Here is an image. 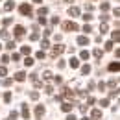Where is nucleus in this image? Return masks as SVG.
<instances>
[{
    "instance_id": "58836bf2",
    "label": "nucleus",
    "mask_w": 120,
    "mask_h": 120,
    "mask_svg": "<svg viewBox=\"0 0 120 120\" xmlns=\"http://www.w3.org/2000/svg\"><path fill=\"white\" fill-rule=\"evenodd\" d=\"M9 59H13V61H19V59H20V56H19V54H13V56H11Z\"/></svg>"
},
{
    "instance_id": "2eb2a0df",
    "label": "nucleus",
    "mask_w": 120,
    "mask_h": 120,
    "mask_svg": "<svg viewBox=\"0 0 120 120\" xmlns=\"http://www.w3.org/2000/svg\"><path fill=\"white\" fill-rule=\"evenodd\" d=\"M13 8H15V4H13L11 0H8V2H6V6H4V9H6V11H11Z\"/></svg>"
},
{
    "instance_id": "aec40b11",
    "label": "nucleus",
    "mask_w": 120,
    "mask_h": 120,
    "mask_svg": "<svg viewBox=\"0 0 120 120\" xmlns=\"http://www.w3.org/2000/svg\"><path fill=\"white\" fill-rule=\"evenodd\" d=\"M111 37H113V41H116V43H118V39H120V33H118V30H116V31H113V33H111Z\"/></svg>"
},
{
    "instance_id": "49530a36",
    "label": "nucleus",
    "mask_w": 120,
    "mask_h": 120,
    "mask_svg": "<svg viewBox=\"0 0 120 120\" xmlns=\"http://www.w3.org/2000/svg\"><path fill=\"white\" fill-rule=\"evenodd\" d=\"M98 89H100V90L105 89V83H104V81H100V83H98Z\"/></svg>"
},
{
    "instance_id": "4c0bfd02",
    "label": "nucleus",
    "mask_w": 120,
    "mask_h": 120,
    "mask_svg": "<svg viewBox=\"0 0 120 120\" xmlns=\"http://www.w3.org/2000/svg\"><path fill=\"white\" fill-rule=\"evenodd\" d=\"M9 61H11V59H9V56H2V63H4V65L9 63Z\"/></svg>"
},
{
    "instance_id": "a19ab883",
    "label": "nucleus",
    "mask_w": 120,
    "mask_h": 120,
    "mask_svg": "<svg viewBox=\"0 0 120 120\" xmlns=\"http://www.w3.org/2000/svg\"><path fill=\"white\" fill-rule=\"evenodd\" d=\"M109 87H111V89H115V87H116V81H115V79H111V81H109Z\"/></svg>"
},
{
    "instance_id": "4468645a",
    "label": "nucleus",
    "mask_w": 120,
    "mask_h": 120,
    "mask_svg": "<svg viewBox=\"0 0 120 120\" xmlns=\"http://www.w3.org/2000/svg\"><path fill=\"white\" fill-rule=\"evenodd\" d=\"M63 96H67V98H72L74 96V92L70 89H67V87H63Z\"/></svg>"
},
{
    "instance_id": "603ef678",
    "label": "nucleus",
    "mask_w": 120,
    "mask_h": 120,
    "mask_svg": "<svg viewBox=\"0 0 120 120\" xmlns=\"http://www.w3.org/2000/svg\"><path fill=\"white\" fill-rule=\"evenodd\" d=\"M87 102H89L87 105H92V104H94V98H92V96H89V100H87Z\"/></svg>"
},
{
    "instance_id": "39448f33",
    "label": "nucleus",
    "mask_w": 120,
    "mask_h": 120,
    "mask_svg": "<svg viewBox=\"0 0 120 120\" xmlns=\"http://www.w3.org/2000/svg\"><path fill=\"white\" fill-rule=\"evenodd\" d=\"M43 115H45V107H43V105H37V107H35V116L41 120V116H43Z\"/></svg>"
},
{
    "instance_id": "7c9ffc66",
    "label": "nucleus",
    "mask_w": 120,
    "mask_h": 120,
    "mask_svg": "<svg viewBox=\"0 0 120 120\" xmlns=\"http://www.w3.org/2000/svg\"><path fill=\"white\" fill-rule=\"evenodd\" d=\"M6 48H8V50H13V48H15V41H9V43L6 45Z\"/></svg>"
},
{
    "instance_id": "dca6fc26",
    "label": "nucleus",
    "mask_w": 120,
    "mask_h": 120,
    "mask_svg": "<svg viewBox=\"0 0 120 120\" xmlns=\"http://www.w3.org/2000/svg\"><path fill=\"white\" fill-rule=\"evenodd\" d=\"M15 79H17V81H24V79H26V74H24V72H17Z\"/></svg>"
},
{
    "instance_id": "a211bd4d",
    "label": "nucleus",
    "mask_w": 120,
    "mask_h": 120,
    "mask_svg": "<svg viewBox=\"0 0 120 120\" xmlns=\"http://www.w3.org/2000/svg\"><path fill=\"white\" fill-rule=\"evenodd\" d=\"M20 52H22V54H26V56H30V52H31V48L28 45L26 46H22V48H20Z\"/></svg>"
},
{
    "instance_id": "f704fd0d",
    "label": "nucleus",
    "mask_w": 120,
    "mask_h": 120,
    "mask_svg": "<svg viewBox=\"0 0 120 120\" xmlns=\"http://www.w3.org/2000/svg\"><path fill=\"white\" fill-rule=\"evenodd\" d=\"M46 13H48V9H46V8H41V9H39V15H41V17H45Z\"/></svg>"
},
{
    "instance_id": "473e14b6",
    "label": "nucleus",
    "mask_w": 120,
    "mask_h": 120,
    "mask_svg": "<svg viewBox=\"0 0 120 120\" xmlns=\"http://www.w3.org/2000/svg\"><path fill=\"white\" fill-rule=\"evenodd\" d=\"M83 31H85V33H90V31H92L90 24H85V26H83Z\"/></svg>"
},
{
    "instance_id": "37998d69",
    "label": "nucleus",
    "mask_w": 120,
    "mask_h": 120,
    "mask_svg": "<svg viewBox=\"0 0 120 120\" xmlns=\"http://www.w3.org/2000/svg\"><path fill=\"white\" fill-rule=\"evenodd\" d=\"M100 105H102V107H107V105H109V100H102V102H100Z\"/></svg>"
},
{
    "instance_id": "ea45409f",
    "label": "nucleus",
    "mask_w": 120,
    "mask_h": 120,
    "mask_svg": "<svg viewBox=\"0 0 120 120\" xmlns=\"http://www.w3.org/2000/svg\"><path fill=\"white\" fill-rule=\"evenodd\" d=\"M11 83H13V79H9V78H8V79H4V85H8V87H9Z\"/></svg>"
},
{
    "instance_id": "7ed1b4c3",
    "label": "nucleus",
    "mask_w": 120,
    "mask_h": 120,
    "mask_svg": "<svg viewBox=\"0 0 120 120\" xmlns=\"http://www.w3.org/2000/svg\"><path fill=\"white\" fill-rule=\"evenodd\" d=\"M65 52V46L63 45H56L54 48H52V56H59V54H63Z\"/></svg>"
},
{
    "instance_id": "cd10ccee",
    "label": "nucleus",
    "mask_w": 120,
    "mask_h": 120,
    "mask_svg": "<svg viewBox=\"0 0 120 120\" xmlns=\"http://www.w3.org/2000/svg\"><path fill=\"white\" fill-rule=\"evenodd\" d=\"M24 65H26V67H31V65H33V59H31V57H26V59H24Z\"/></svg>"
},
{
    "instance_id": "c03bdc74",
    "label": "nucleus",
    "mask_w": 120,
    "mask_h": 120,
    "mask_svg": "<svg viewBox=\"0 0 120 120\" xmlns=\"http://www.w3.org/2000/svg\"><path fill=\"white\" fill-rule=\"evenodd\" d=\"M65 65H67L65 61H57V67H59V68H65Z\"/></svg>"
},
{
    "instance_id": "c9c22d12",
    "label": "nucleus",
    "mask_w": 120,
    "mask_h": 120,
    "mask_svg": "<svg viewBox=\"0 0 120 120\" xmlns=\"http://www.w3.org/2000/svg\"><path fill=\"white\" fill-rule=\"evenodd\" d=\"M100 31H102V33H107V26L102 24V22H100Z\"/></svg>"
},
{
    "instance_id": "79ce46f5",
    "label": "nucleus",
    "mask_w": 120,
    "mask_h": 120,
    "mask_svg": "<svg viewBox=\"0 0 120 120\" xmlns=\"http://www.w3.org/2000/svg\"><path fill=\"white\" fill-rule=\"evenodd\" d=\"M109 96H111V98H115V96H118V90H111V92H109Z\"/></svg>"
},
{
    "instance_id": "c85d7f7f",
    "label": "nucleus",
    "mask_w": 120,
    "mask_h": 120,
    "mask_svg": "<svg viewBox=\"0 0 120 120\" xmlns=\"http://www.w3.org/2000/svg\"><path fill=\"white\" fill-rule=\"evenodd\" d=\"M30 39L31 41H37V39H39V31H33V33L30 35Z\"/></svg>"
},
{
    "instance_id": "f257e3e1",
    "label": "nucleus",
    "mask_w": 120,
    "mask_h": 120,
    "mask_svg": "<svg viewBox=\"0 0 120 120\" xmlns=\"http://www.w3.org/2000/svg\"><path fill=\"white\" fill-rule=\"evenodd\" d=\"M19 11H20L24 17H31V6H28V4H22V6L19 8Z\"/></svg>"
},
{
    "instance_id": "5fc2aeb1",
    "label": "nucleus",
    "mask_w": 120,
    "mask_h": 120,
    "mask_svg": "<svg viewBox=\"0 0 120 120\" xmlns=\"http://www.w3.org/2000/svg\"><path fill=\"white\" fill-rule=\"evenodd\" d=\"M33 2H35V4H41V2H43V0H33Z\"/></svg>"
},
{
    "instance_id": "09e8293b",
    "label": "nucleus",
    "mask_w": 120,
    "mask_h": 120,
    "mask_svg": "<svg viewBox=\"0 0 120 120\" xmlns=\"http://www.w3.org/2000/svg\"><path fill=\"white\" fill-rule=\"evenodd\" d=\"M4 24H6V26H9V24H11V19H9V17H8V19H4Z\"/></svg>"
},
{
    "instance_id": "3c124183",
    "label": "nucleus",
    "mask_w": 120,
    "mask_h": 120,
    "mask_svg": "<svg viewBox=\"0 0 120 120\" xmlns=\"http://www.w3.org/2000/svg\"><path fill=\"white\" fill-rule=\"evenodd\" d=\"M107 19H109V17H107V15H102V17H100V22H105Z\"/></svg>"
},
{
    "instance_id": "5701e85b",
    "label": "nucleus",
    "mask_w": 120,
    "mask_h": 120,
    "mask_svg": "<svg viewBox=\"0 0 120 120\" xmlns=\"http://www.w3.org/2000/svg\"><path fill=\"white\" fill-rule=\"evenodd\" d=\"M0 37H2V39H8V37H9V31H8V30H2V31H0Z\"/></svg>"
},
{
    "instance_id": "412c9836",
    "label": "nucleus",
    "mask_w": 120,
    "mask_h": 120,
    "mask_svg": "<svg viewBox=\"0 0 120 120\" xmlns=\"http://www.w3.org/2000/svg\"><path fill=\"white\" fill-rule=\"evenodd\" d=\"M4 102H6V104L11 102V92H6V94H4Z\"/></svg>"
},
{
    "instance_id": "864d4df0",
    "label": "nucleus",
    "mask_w": 120,
    "mask_h": 120,
    "mask_svg": "<svg viewBox=\"0 0 120 120\" xmlns=\"http://www.w3.org/2000/svg\"><path fill=\"white\" fill-rule=\"evenodd\" d=\"M67 120H76V116H74V115H68V116H67Z\"/></svg>"
},
{
    "instance_id": "6ab92c4d",
    "label": "nucleus",
    "mask_w": 120,
    "mask_h": 120,
    "mask_svg": "<svg viewBox=\"0 0 120 120\" xmlns=\"http://www.w3.org/2000/svg\"><path fill=\"white\" fill-rule=\"evenodd\" d=\"M19 118V113H17V111H11V113H9V118L8 120H17Z\"/></svg>"
},
{
    "instance_id": "1a4fd4ad",
    "label": "nucleus",
    "mask_w": 120,
    "mask_h": 120,
    "mask_svg": "<svg viewBox=\"0 0 120 120\" xmlns=\"http://www.w3.org/2000/svg\"><path fill=\"white\" fill-rule=\"evenodd\" d=\"M78 45H81V46L89 45V37H87V35H81V37H78Z\"/></svg>"
},
{
    "instance_id": "6e6d98bb",
    "label": "nucleus",
    "mask_w": 120,
    "mask_h": 120,
    "mask_svg": "<svg viewBox=\"0 0 120 120\" xmlns=\"http://www.w3.org/2000/svg\"><path fill=\"white\" fill-rule=\"evenodd\" d=\"M63 2H72V0H63Z\"/></svg>"
},
{
    "instance_id": "4d7b16f0",
    "label": "nucleus",
    "mask_w": 120,
    "mask_h": 120,
    "mask_svg": "<svg viewBox=\"0 0 120 120\" xmlns=\"http://www.w3.org/2000/svg\"><path fill=\"white\" fill-rule=\"evenodd\" d=\"M0 50H2V45H0Z\"/></svg>"
},
{
    "instance_id": "c756f323",
    "label": "nucleus",
    "mask_w": 120,
    "mask_h": 120,
    "mask_svg": "<svg viewBox=\"0 0 120 120\" xmlns=\"http://www.w3.org/2000/svg\"><path fill=\"white\" fill-rule=\"evenodd\" d=\"M113 45H115L113 41H107V43H105V50H113Z\"/></svg>"
},
{
    "instance_id": "0eeeda50",
    "label": "nucleus",
    "mask_w": 120,
    "mask_h": 120,
    "mask_svg": "<svg viewBox=\"0 0 120 120\" xmlns=\"http://www.w3.org/2000/svg\"><path fill=\"white\" fill-rule=\"evenodd\" d=\"M90 116H92V120H100L102 118V111H100V109H92Z\"/></svg>"
},
{
    "instance_id": "e433bc0d",
    "label": "nucleus",
    "mask_w": 120,
    "mask_h": 120,
    "mask_svg": "<svg viewBox=\"0 0 120 120\" xmlns=\"http://www.w3.org/2000/svg\"><path fill=\"white\" fill-rule=\"evenodd\" d=\"M41 46H43V48H48V46H50V43H48L46 39H43V41H41Z\"/></svg>"
},
{
    "instance_id": "72a5a7b5",
    "label": "nucleus",
    "mask_w": 120,
    "mask_h": 120,
    "mask_svg": "<svg viewBox=\"0 0 120 120\" xmlns=\"http://www.w3.org/2000/svg\"><path fill=\"white\" fill-rule=\"evenodd\" d=\"M6 74H8V70H6V67H0V78H4Z\"/></svg>"
},
{
    "instance_id": "a18cd8bd",
    "label": "nucleus",
    "mask_w": 120,
    "mask_h": 120,
    "mask_svg": "<svg viewBox=\"0 0 120 120\" xmlns=\"http://www.w3.org/2000/svg\"><path fill=\"white\" fill-rule=\"evenodd\" d=\"M102 9H104V11H107V9H109V4H107V2H104V4H102Z\"/></svg>"
},
{
    "instance_id": "13d9d810",
    "label": "nucleus",
    "mask_w": 120,
    "mask_h": 120,
    "mask_svg": "<svg viewBox=\"0 0 120 120\" xmlns=\"http://www.w3.org/2000/svg\"><path fill=\"white\" fill-rule=\"evenodd\" d=\"M83 120H89V118H83Z\"/></svg>"
},
{
    "instance_id": "a878e982",
    "label": "nucleus",
    "mask_w": 120,
    "mask_h": 120,
    "mask_svg": "<svg viewBox=\"0 0 120 120\" xmlns=\"http://www.w3.org/2000/svg\"><path fill=\"white\" fill-rule=\"evenodd\" d=\"M45 92H46V94H52V92H54V87H52V85H46V87H45Z\"/></svg>"
},
{
    "instance_id": "f3484780",
    "label": "nucleus",
    "mask_w": 120,
    "mask_h": 120,
    "mask_svg": "<svg viewBox=\"0 0 120 120\" xmlns=\"http://www.w3.org/2000/svg\"><path fill=\"white\" fill-rule=\"evenodd\" d=\"M92 54H94V57H98V59H100V57L104 56V50H100V48H96V50H94Z\"/></svg>"
},
{
    "instance_id": "bb28decb",
    "label": "nucleus",
    "mask_w": 120,
    "mask_h": 120,
    "mask_svg": "<svg viewBox=\"0 0 120 120\" xmlns=\"http://www.w3.org/2000/svg\"><path fill=\"white\" fill-rule=\"evenodd\" d=\"M81 17H83V20H85V22L92 20V15H90V13H85V15H81Z\"/></svg>"
},
{
    "instance_id": "2f4dec72",
    "label": "nucleus",
    "mask_w": 120,
    "mask_h": 120,
    "mask_svg": "<svg viewBox=\"0 0 120 120\" xmlns=\"http://www.w3.org/2000/svg\"><path fill=\"white\" fill-rule=\"evenodd\" d=\"M35 57H37V59H45V52H43V50H41V52H37V54H35Z\"/></svg>"
},
{
    "instance_id": "8fccbe9b",
    "label": "nucleus",
    "mask_w": 120,
    "mask_h": 120,
    "mask_svg": "<svg viewBox=\"0 0 120 120\" xmlns=\"http://www.w3.org/2000/svg\"><path fill=\"white\" fill-rule=\"evenodd\" d=\"M113 13H115V15H116V19H118V15H120V9H118V8H115V9H113Z\"/></svg>"
},
{
    "instance_id": "6e6552de",
    "label": "nucleus",
    "mask_w": 120,
    "mask_h": 120,
    "mask_svg": "<svg viewBox=\"0 0 120 120\" xmlns=\"http://www.w3.org/2000/svg\"><path fill=\"white\" fill-rule=\"evenodd\" d=\"M72 107H74V104H72V102H65V104L61 105V109H63L65 113H68V111H72Z\"/></svg>"
},
{
    "instance_id": "423d86ee",
    "label": "nucleus",
    "mask_w": 120,
    "mask_h": 120,
    "mask_svg": "<svg viewBox=\"0 0 120 120\" xmlns=\"http://www.w3.org/2000/svg\"><path fill=\"white\" fill-rule=\"evenodd\" d=\"M15 37L17 39L24 37V28H22V26H15Z\"/></svg>"
},
{
    "instance_id": "9b49d317",
    "label": "nucleus",
    "mask_w": 120,
    "mask_h": 120,
    "mask_svg": "<svg viewBox=\"0 0 120 120\" xmlns=\"http://www.w3.org/2000/svg\"><path fill=\"white\" fill-rule=\"evenodd\" d=\"M118 61H113V63H111V65H109V70H111V72H118Z\"/></svg>"
},
{
    "instance_id": "20e7f679",
    "label": "nucleus",
    "mask_w": 120,
    "mask_h": 120,
    "mask_svg": "<svg viewBox=\"0 0 120 120\" xmlns=\"http://www.w3.org/2000/svg\"><path fill=\"white\" fill-rule=\"evenodd\" d=\"M68 15L72 17V19H76V17H79V8H76V6H72V8L68 9Z\"/></svg>"
},
{
    "instance_id": "4be33fe9",
    "label": "nucleus",
    "mask_w": 120,
    "mask_h": 120,
    "mask_svg": "<svg viewBox=\"0 0 120 120\" xmlns=\"http://www.w3.org/2000/svg\"><path fill=\"white\" fill-rule=\"evenodd\" d=\"M43 78H45V79H52V72H50V70H45V72H43Z\"/></svg>"
},
{
    "instance_id": "ddd939ff",
    "label": "nucleus",
    "mask_w": 120,
    "mask_h": 120,
    "mask_svg": "<svg viewBox=\"0 0 120 120\" xmlns=\"http://www.w3.org/2000/svg\"><path fill=\"white\" fill-rule=\"evenodd\" d=\"M79 57H81V59H83V61H87V59H89V57H90V54H89V52H87V50H81V52H79Z\"/></svg>"
},
{
    "instance_id": "de8ad7c7",
    "label": "nucleus",
    "mask_w": 120,
    "mask_h": 120,
    "mask_svg": "<svg viewBox=\"0 0 120 120\" xmlns=\"http://www.w3.org/2000/svg\"><path fill=\"white\" fill-rule=\"evenodd\" d=\"M52 24H59V17H54L52 19Z\"/></svg>"
},
{
    "instance_id": "9d476101",
    "label": "nucleus",
    "mask_w": 120,
    "mask_h": 120,
    "mask_svg": "<svg viewBox=\"0 0 120 120\" xmlns=\"http://www.w3.org/2000/svg\"><path fill=\"white\" fill-rule=\"evenodd\" d=\"M22 118H30V109H28V105L26 104H22Z\"/></svg>"
},
{
    "instance_id": "f03ea898",
    "label": "nucleus",
    "mask_w": 120,
    "mask_h": 120,
    "mask_svg": "<svg viewBox=\"0 0 120 120\" xmlns=\"http://www.w3.org/2000/svg\"><path fill=\"white\" fill-rule=\"evenodd\" d=\"M63 28H65V31H76V30H78V24L72 22V20H68V22L63 24Z\"/></svg>"
},
{
    "instance_id": "393cba45",
    "label": "nucleus",
    "mask_w": 120,
    "mask_h": 120,
    "mask_svg": "<svg viewBox=\"0 0 120 120\" xmlns=\"http://www.w3.org/2000/svg\"><path fill=\"white\" fill-rule=\"evenodd\" d=\"M30 98H31V100H37V98H39V92H37V90H31V92H30Z\"/></svg>"
},
{
    "instance_id": "b1692460",
    "label": "nucleus",
    "mask_w": 120,
    "mask_h": 120,
    "mask_svg": "<svg viewBox=\"0 0 120 120\" xmlns=\"http://www.w3.org/2000/svg\"><path fill=\"white\" fill-rule=\"evenodd\" d=\"M81 72H83V74H89V72H90V67H89V65H83V67H81Z\"/></svg>"
},
{
    "instance_id": "f8f14e48",
    "label": "nucleus",
    "mask_w": 120,
    "mask_h": 120,
    "mask_svg": "<svg viewBox=\"0 0 120 120\" xmlns=\"http://www.w3.org/2000/svg\"><path fill=\"white\" fill-rule=\"evenodd\" d=\"M68 65H70L72 68H78V67H79V59H76V57H72V59L68 61Z\"/></svg>"
}]
</instances>
